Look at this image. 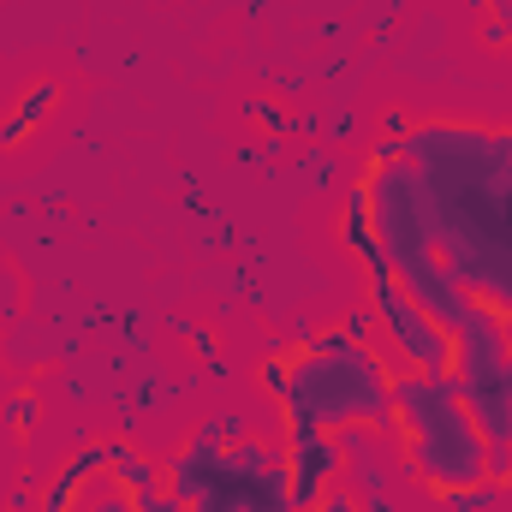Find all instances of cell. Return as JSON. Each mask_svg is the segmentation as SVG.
Wrapping results in <instances>:
<instances>
[{"label":"cell","instance_id":"1","mask_svg":"<svg viewBox=\"0 0 512 512\" xmlns=\"http://www.w3.org/2000/svg\"><path fill=\"white\" fill-rule=\"evenodd\" d=\"M405 161L429 203L435 256L477 304L512 316V126L417 120Z\"/></svg>","mask_w":512,"mask_h":512},{"label":"cell","instance_id":"2","mask_svg":"<svg viewBox=\"0 0 512 512\" xmlns=\"http://www.w3.org/2000/svg\"><path fill=\"white\" fill-rule=\"evenodd\" d=\"M167 489L191 512H298L286 447L256 441L245 417H209L167 459Z\"/></svg>","mask_w":512,"mask_h":512},{"label":"cell","instance_id":"3","mask_svg":"<svg viewBox=\"0 0 512 512\" xmlns=\"http://www.w3.org/2000/svg\"><path fill=\"white\" fill-rule=\"evenodd\" d=\"M393 429L405 441V465L423 477V489L453 495L471 483H489V441L477 435L453 370H393Z\"/></svg>","mask_w":512,"mask_h":512},{"label":"cell","instance_id":"4","mask_svg":"<svg viewBox=\"0 0 512 512\" xmlns=\"http://www.w3.org/2000/svg\"><path fill=\"white\" fill-rule=\"evenodd\" d=\"M286 429H393V364L382 346H328L292 364V382L274 399Z\"/></svg>","mask_w":512,"mask_h":512},{"label":"cell","instance_id":"5","mask_svg":"<svg viewBox=\"0 0 512 512\" xmlns=\"http://www.w3.org/2000/svg\"><path fill=\"white\" fill-rule=\"evenodd\" d=\"M364 191H370V215H376V239H382L387 268H411L423 256H435V227H429V203H423V185L411 173V161H370L364 173Z\"/></svg>","mask_w":512,"mask_h":512},{"label":"cell","instance_id":"6","mask_svg":"<svg viewBox=\"0 0 512 512\" xmlns=\"http://www.w3.org/2000/svg\"><path fill=\"white\" fill-rule=\"evenodd\" d=\"M364 280H370V316H376V334H382L376 346L393 358V370H429V376L453 370V334L411 304V292L399 286V274L376 268Z\"/></svg>","mask_w":512,"mask_h":512},{"label":"cell","instance_id":"7","mask_svg":"<svg viewBox=\"0 0 512 512\" xmlns=\"http://www.w3.org/2000/svg\"><path fill=\"white\" fill-rule=\"evenodd\" d=\"M280 447H286V483H292L298 512L316 507L340 483V471H346V447H340L334 429H286Z\"/></svg>","mask_w":512,"mask_h":512},{"label":"cell","instance_id":"8","mask_svg":"<svg viewBox=\"0 0 512 512\" xmlns=\"http://www.w3.org/2000/svg\"><path fill=\"white\" fill-rule=\"evenodd\" d=\"M459 399L477 423V435L489 447H512V352L495 364H477V370H459Z\"/></svg>","mask_w":512,"mask_h":512},{"label":"cell","instance_id":"9","mask_svg":"<svg viewBox=\"0 0 512 512\" xmlns=\"http://www.w3.org/2000/svg\"><path fill=\"white\" fill-rule=\"evenodd\" d=\"M399 286H405V292H411V304H417L429 322H441L447 334H453V328L471 316V304H477V298L465 292V280H459L441 256H423V262L399 268Z\"/></svg>","mask_w":512,"mask_h":512},{"label":"cell","instance_id":"10","mask_svg":"<svg viewBox=\"0 0 512 512\" xmlns=\"http://www.w3.org/2000/svg\"><path fill=\"white\" fill-rule=\"evenodd\" d=\"M340 245L364 262V274H376V268H387L382 256V239H376V215H370V191H364V179L352 185V197L340 203Z\"/></svg>","mask_w":512,"mask_h":512},{"label":"cell","instance_id":"11","mask_svg":"<svg viewBox=\"0 0 512 512\" xmlns=\"http://www.w3.org/2000/svg\"><path fill=\"white\" fill-rule=\"evenodd\" d=\"M54 108H60V84H54V78H36V84H24L18 108L0 120V149H18V143H30L36 131L54 120Z\"/></svg>","mask_w":512,"mask_h":512},{"label":"cell","instance_id":"12","mask_svg":"<svg viewBox=\"0 0 512 512\" xmlns=\"http://www.w3.org/2000/svg\"><path fill=\"white\" fill-rule=\"evenodd\" d=\"M108 477H114L126 495H149V489H161V465H155L143 447H131V441H108Z\"/></svg>","mask_w":512,"mask_h":512},{"label":"cell","instance_id":"13","mask_svg":"<svg viewBox=\"0 0 512 512\" xmlns=\"http://www.w3.org/2000/svg\"><path fill=\"white\" fill-rule=\"evenodd\" d=\"M292 364H298V346H274V352L256 364V382H262V393H268V399H280V393H286V382H292Z\"/></svg>","mask_w":512,"mask_h":512},{"label":"cell","instance_id":"14","mask_svg":"<svg viewBox=\"0 0 512 512\" xmlns=\"http://www.w3.org/2000/svg\"><path fill=\"white\" fill-rule=\"evenodd\" d=\"M36 417H42V399H36L30 387H18V393L6 399V429H12V435H30Z\"/></svg>","mask_w":512,"mask_h":512},{"label":"cell","instance_id":"15","mask_svg":"<svg viewBox=\"0 0 512 512\" xmlns=\"http://www.w3.org/2000/svg\"><path fill=\"white\" fill-rule=\"evenodd\" d=\"M84 507L90 512H131V495L114 483V477H96V483L84 489Z\"/></svg>","mask_w":512,"mask_h":512},{"label":"cell","instance_id":"16","mask_svg":"<svg viewBox=\"0 0 512 512\" xmlns=\"http://www.w3.org/2000/svg\"><path fill=\"white\" fill-rule=\"evenodd\" d=\"M131 512H191L173 489H149V495H131Z\"/></svg>","mask_w":512,"mask_h":512},{"label":"cell","instance_id":"17","mask_svg":"<svg viewBox=\"0 0 512 512\" xmlns=\"http://www.w3.org/2000/svg\"><path fill=\"white\" fill-rule=\"evenodd\" d=\"M179 334H185V340H191V346H197V358H209V364H215V370H221V340H215V334H209V328H197V322H179Z\"/></svg>","mask_w":512,"mask_h":512},{"label":"cell","instance_id":"18","mask_svg":"<svg viewBox=\"0 0 512 512\" xmlns=\"http://www.w3.org/2000/svg\"><path fill=\"white\" fill-rule=\"evenodd\" d=\"M245 114H251L262 131H274V137H280V131H292V114H286V108H274V102H251Z\"/></svg>","mask_w":512,"mask_h":512},{"label":"cell","instance_id":"19","mask_svg":"<svg viewBox=\"0 0 512 512\" xmlns=\"http://www.w3.org/2000/svg\"><path fill=\"white\" fill-rule=\"evenodd\" d=\"M304 512H364V495H352V489H340V483H334L316 507H304Z\"/></svg>","mask_w":512,"mask_h":512},{"label":"cell","instance_id":"20","mask_svg":"<svg viewBox=\"0 0 512 512\" xmlns=\"http://www.w3.org/2000/svg\"><path fill=\"white\" fill-rule=\"evenodd\" d=\"M483 477H489L495 489H512V447H489V465H483Z\"/></svg>","mask_w":512,"mask_h":512},{"label":"cell","instance_id":"21","mask_svg":"<svg viewBox=\"0 0 512 512\" xmlns=\"http://www.w3.org/2000/svg\"><path fill=\"white\" fill-rule=\"evenodd\" d=\"M399 155H405V137H393V131H382L370 143V161H399Z\"/></svg>","mask_w":512,"mask_h":512},{"label":"cell","instance_id":"22","mask_svg":"<svg viewBox=\"0 0 512 512\" xmlns=\"http://www.w3.org/2000/svg\"><path fill=\"white\" fill-rule=\"evenodd\" d=\"M411 126H417V120H411L405 108H387V131H393V137H411Z\"/></svg>","mask_w":512,"mask_h":512},{"label":"cell","instance_id":"23","mask_svg":"<svg viewBox=\"0 0 512 512\" xmlns=\"http://www.w3.org/2000/svg\"><path fill=\"white\" fill-rule=\"evenodd\" d=\"M483 42H489V48H507V24H501V18H483Z\"/></svg>","mask_w":512,"mask_h":512},{"label":"cell","instance_id":"24","mask_svg":"<svg viewBox=\"0 0 512 512\" xmlns=\"http://www.w3.org/2000/svg\"><path fill=\"white\" fill-rule=\"evenodd\" d=\"M6 512H36V495H30V489H18V495H6Z\"/></svg>","mask_w":512,"mask_h":512},{"label":"cell","instance_id":"25","mask_svg":"<svg viewBox=\"0 0 512 512\" xmlns=\"http://www.w3.org/2000/svg\"><path fill=\"white\" fill-rule=\"evenodd\" d=\"M364 512H393V507H387V495H364Z\"/></svg>","mask_w":512,"mask_h":512},{"label":"cell","instance_id":"26","mask_svg":"<svg viewBox=\"0 0 512 512\" xmlns=\"http://www.w3.org/2000/svg\"><path fill=\"white\" fill-rule=\"evenodd\" d=\"M495 18L507 24V42H512V6H495Z\"/></svg>","mask_w":512,"mask_h":512},{"label":"cell","instance_id":"27","mask_svg":"<svg viewBox=\"0 0 512 512\" xmlns=\"http://www.w3.org/2000/svg\"><path fill=\"white\" fill-rule=\"evenodd\" d=\"M6 114H12V108H6V102H0V120H6Z\"/></svg>","mask_w":512,"mask_h":512},{"label":"cell","instance_id":"28","mask_svg":"<svg viewBox=\"0 0 512 512\" xmlns=\"http://www.w3.org/2000/svg\"><path fill=\"white\" fill-rule=\"evenodd\" d=\"M489 6H512V0H489Z\"/></svg>","mask_w":512,"mask_h":512}]
</instances>
